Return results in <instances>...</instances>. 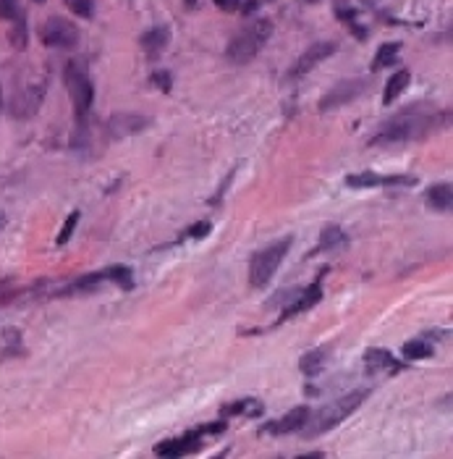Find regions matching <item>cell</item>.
<instances>
[{
  "label": "cell",
  "instance_id": "cell-9",
  "mask_svg": "<svg viewBox=\"0 0 453 459\" xmlns=\"http://www.w3.org/2000/svg\"><path fill=\"white\" fill-rule=\"evenodd\" d=\"M367 92V82L365 79H343L338 82L336 87L330 89L325 97L320 100V110L328 113V110H336V108H343V105L354 103L359 95Z\"/></svg>",
  "mask_w": 453,
  "mask_h": 459
},
{
  "label": "cell",
  "instance_id": "cell-17",
  "mask_svg": "<svg viewBox=\"0 0 453 459\" xmlns=\"http://www.w3.org/2000/svg\"><path fill=\"white\" fill-rule=\"evenodd\" d=\"M424 202H427V208L438 210V213H448L453 205V187L448 181H445V184H432V187H427Z\"/></svg>",
  "mask_w": 453,
  "mask_h": 459
},
{
  "label": "cell",
  "instance_id": "cell-19",
  "mask_svg": "<svg viewBox=\"0 0 453 459\" xmlns=\"http://www.w3.org/2000/svg\"><path fill=\"white\" fill-rule=\"evenodd\" d=\"M328 346H320V349H309L307 355H302L299 360V370L309 375V378H315V375H320L322 368H325V362H328Z\"/></svg>",
  "mask_w": 453,
  "mask_h": 459
},
{
  "label": "cell",
  "instance_id": "cell-33",
  "mask_svg": "<svg viewBox=\"0 0 453 459\" xmlns=\"http://www.w3.org/2000/svg\"><path fill=\"white\" fill-rule=\"evenodd\" d=\"M215 5H218L220 11H238L241 8V0H215Z\"/></svg>",
  "mask_w": 453,
  "mask_h": 459
},
{
  "label": "cell",
  "instance_id": "cell-35",
  "mask_svg": "<svg viewBox=\"0 0 453 459\" xmlns=\"http://www.w3.org/2000/svg\"><path fill=\"white\" fill-rule=\"evenodd\" d=\"M3 226H5V213L0 210V228H3Z\"/></svg>",
  "mask_w": 453,
  "mask_h": 459
},
{
  "label": "cell",
  "instance_id": "cell-24",
  "mask_svg": "<svg viewBox=\"0 0 453 459\" xmlns=\"http://www.w3.org/2000/svg\"><path fill=\"white\" fill-rule=\"evenodd\" d=\"M398 53H401V45H398V43H385V45H380V50L375 53V60H372V71H380V69H388V66H393L395 58H398Z\"/></svg>",
  "mask_w": 453,
  "mask_h": 459
},
{
  "label": "cell",
  "instance_id": "cell-8",
  "mask_svg": "<svg viewBox=\"0 0 453 459\" xmlns=\"http://www.w3.org/2000/svg\"><path fill=\"white\" fill-rule=\"evenodd\" d=\"M149 123L152 121L142 116V113H113L108 123H105V137L108 139H126V137H136V134H142L149 129Z\"/></svg>",
  "mask_w": 453,
  "mask_h": 459
},
{
  "label": "cell",
  "instance_id": "cell-15",
  "mask_svg": "<svg viewBox=\"0 0 453 459\" xmlns=\"http://www.w3.org/2000/svg\"><path fill=\"white\" fill-rule=\"evenodd\" d=\"M320 299H322V286L315 281L312 286H307L304 292H299V294H296V299H293L291 305L283 310L280 320H289V318H296V315H302V312L312 310V307H315Z\"/></svg>",
  "mask_w": 453,
  "mask_h": 459
},
{
  "label": "cell",
  "instance_id": "cell-16",
  "mask_svg": "<svg viewBox=\"0 0 453 459\" xmlns=\"http://www.w3.org/2000/svg\"><path fill=\"white\" fill-rule=\"evenodd\" d=\"M346 247H349V237L341 226L330 223L320 231V239H317V250L320 252H343Z\"/></svg>",
  "mask_w": 453,
  "mask_h": 459
},
{
  "label": "cell",
  "instance_id": "cell-32",
  "mask_svg": "<svg viewBox=\"0 0 453 459\" xmlns=\"http://www.w3.org/2000/svg\"><path fill=\"white\" fill-rule=\"evenodd\" d=\"M152 82H155L162 92H171V74H168V71H155V74H152Z\"/></svg>",
  "mask_w": 453,
  "mask_h": 459
},
{
  "label": "cell",
  "instance_id": "cell-27",
  "mask_svg": "<svg viewBox=\"0 0 453 459\" xmlns=\"http://www.w3.org/2000/svg\"><path fill=\"white\" fill-rule=\"evenodd\" d=\"M76 223H79V210H73L71 215L66 218V223H63V228H60L58 239H56V244H58V247H63V244H66V242L73 237V228H76Z\"/></svg>",
  "mask_w": 453,
  "mask_h": 459
},
{
  "label": "cell",
  "instance_id": "cell-25",
  "mask_svg": "<svg viewBox=\"0 0 453 459\" xmlns=\"http://www.w3.org/2000/svg\"><path fill=\"white\" fill-rule=\"evenodd\" d=\"M401 355L406 357V360H430L432 357V346H430V341L419 336V339L406 341L401 346Z\"/></svg>",
  "mask_w": 453,
  "mask_h": 459
},
{
  "label": "cell",
  "instance_id": "cell-29",
  "mask_svg": "<svg viewBox=\"0 0 453 459\" xmlns=\"http://www.w3.org/2000/svg\"><path fill=\"white\" fill-rule=\"evenodd\" d=\"M19 16H21L19 0H0V19H3V21H14Z\"/></svg>",
  "mask_w": 453,
  "mask_h": 459
},
{
  "label": "cell",
  "instance_id": "cell-12",
  "mask_svg": "<svg viewBox=\"0 0 453 459\" xmlns=\"http://www.w3.org/2000/svg\"><path fill=\"white\" fill-rule=\"evenodd\" d=\"M417 178L414 176H380V174H372V171H365V174H351L346 176V187L351 189H372V187H414Z\"/></svg>",
  "mask_w": 453,
  "mask_h": 459
},
{
  "label": "cell",
  "instance_id": "cell-18",
  "mask_svg": "<svg viewBox=\"0 0 453 459\" xmlns=\"http://www.w3.org/2000/svg\"><path fill=\"white\" fill-rule=\"evenodd\" d=\"M142 47H145V53L149 56V58H158L162 50H165V45L171 43V30L168 27H152V30H147L145 34H142Z\"/></svg>",
  "mask_w": 453,
  "mask_h": 459
},
{
  "label": "cell",
  "instance_id": "cell-1",
  "mask_svg": "<svg viewBox=\"0 0 453 459\" xmlns=\"http://www.w3.org/2000/svg\"><path fill=\"white\" fill-rule=\"evenodd\" d=\"M443 119H448V113L445 116L430 113V110H424V108H419V105L414 103L411 108L401 110L398 116L385 121L380 129H378V134L369 139V148H378V145L380 148H385V145H404V142H411V139H422L432 129H438V123H443Z\"/></svg>",
  "mask_w": 453,
  "mask_h": 459
},
{
  "label": "cell",
  "instance_id": "cell-6",
  "mask_svg": "<svg viewBox=\"0 0 453 459\" xmlns=\"http://www.w3.org/2000/svg\"><path fill=\"white\" fill-rule=\"evenodd\" d=\"M45 92H47V84L40 82V79L16 89L14 95H11V100H8V113H11V119L16 121L32 119V116L40 110V105H42Z\"/></svg>",
  "mask_w": 453,
  "mask_h": 459
},
{
  "label": "cell",
  "instance_id": "cell-11",
  "mask_svg": "<svg viewBox=\"0 0 453 459\" xmlns=\"http://www.w3.org/2000/svg\"><path fill=\"white\" fill-rule=\"evenodd\" d=\"M202 449V430H189L178 438H168V441H160L155 446V454L158 457H186L191 451H199Z\"/></svg>",
  "mask_w": 453,
  "mask_h": 459
},
{
  "label": "cell",
  "instance_id": "cell-28",
  "mask_svg": "<svg viewBox=\"0 0 453 459\" xmlns=\"http://www.w3.org/2000/svg\"><path fill=\"white\" fill-rule=\"evenodd\" d=\"M66 5L76 16H82V19H92L95 16V3L92 0H66Z\"/></svg>",
  "mask_w": 453,
  "mask_h": 459
},
{
  "label": "cell",
  "instance_id": "cell-4",
  "mask_svg": "<svg viewBox=\"0 0 453 459\" xmlns=\"http://www.w3.org/2000/svg\"><path fill=\"white\" fill-rule=\"evenodd\" d=\"M270 34H273V24H270L267 19H254V21H249V24H244V27L231 37V43L225 47V58L231 60V63H236V66H244V63H249L254 56H260V50L267 45Z\"/></svg>",
  "mask_w": 453,
  "mask_h": 459
},
{
  "label": "cell",
  "instance_id": "cell-13",
  "mask_svg": "<svg viewBox=\"0 0 453 459\" xmlns=\"http://www.w3.org/2000/svg\"><path fill=\"white\" fill-rule=\"evenodd\" d=\"M309 420V410L307 407H296L291 412L280 417V420H273V423H265L262 433H270V436H286V433H296L307 425Z\"/></svg>",
  "mask_w": 453,
  "mask_h": 459
},
{
  "label": "cell",
  "instance_id": "cell-23",
  "mask_svg": "<svg viewBox=\"0 0 453 459\" xmlns=\"http://www.w3.org/2000/svg\"><path fill=\"white\" fill-rule=\"evenodd\" d=\"M105 273V281L116 283L118 289H123V292H129V289H134V276L132 270L126 266H110V268H103Z\"/></svg>",
  "mask_w": 453,
  "mask_h": 459
},
{
  "label": "cell",
  "instance_id": "cell-20",
  "mask_svg": "<svg viewBox=\"0 0 453 459\" xmlns=\"http://www.w3.org/2000/svg\"><path fill=\"white\" fill-rule=\"evenodd\" d=\"M409 82H411V74L406 71V69L395 71V74L388 79V84H385V92H382V103H385V105L395 103V100H398V97L406 92Z\"/></svg>",
  "mask_w": 453,
  "mask_h": 459
},
{
  "label": "cell",
  "instance_id": "cell-2",
  "mask_svg": "<svg viewBox=\"0 0 453 459\" xmlns=\"http://www.w3.org/2000/svg\"><path fill=\"white\" fill-rule=\"evenodd\" d=\"M367 397H369V391H367V388H359V391H351V394H346V397H341V399H333L330 404H325V407L317 410L315 415L309 412L307 425L302 428L304 430V436H307V438H315V436H322V433L333 430L349 415H354V412L365 404Z\"/></svg>",
  "mask_w": 453,
  "mask_h": 459
},
{
  "label": "cell",
  "instance_id": "cell-22",
  "mask_svg": "<svg viewBox=\"0 0 453 459\" xmlns=\"http://www.w3.org/2000/svg\"><path fill=\"white\" fill-rule=\"evenodd\" d=\"M262 415V404H257L254 399H238L234 404H225L223 410H220V417L225 420V417H236V415Z\"/></svg>",
  "mask_w": 453,
  "mask_h": 459
},
{
  "label": "cell",
  "instance_id": "cell-3",
  "mask_svg": "<svg viewBox=\"0 0 453 459\" xmlns=\"http://www.w3.org/2000/svg\"><path fill=\"white\" fill-rule=\"evenodd\" d=\"M63 82H66V89H69V95H71L76 126L84 129L89 119V110H92V103H95V84H92V79H89L87 63L82 58L69 60L66 69H63Z\"/></svg>",
  "mask_w": 453,
  "mask_h": 459
},
{
  "label": "cell",
  "instance_id": "cell-14",
  "mask_svg": "<svg viewBox=\"0 0 453 459\" xmlns=\"http://www.w3.org/2000/svg\"><path fill=\"white\" fill-rule=\"evenodd\" d=\"M365 368H367V373H372V375H382V373L393 375V373L404 370V362H398L388 349H367Z\"/></svg>",
  "mask_w": 453,
  "mask_h": 459
},
{
  "label": "cell",
  "instance_id": "cell-26",
  "mask_svg": "<svg viewBox=\"0 0 453 459\" xmlns=\"http://www.w3.org/2000/svg\"><path fill=\"white\" fill-rule=\"evenodd\" d=\"M8 40H11V45H14L16 50H24V47H27V21H24V16L14 19V27H11Z\"/></svg>",
  "mask_w": 453,
  "mask_h": 459
},
{
  "label": "cell",
  "instance_id": "cell-31",
  "mask_svg": "<svg viewBox=\"0 0 453 459\" xmlns=\"http://www.w3.org/2000/svg\"><path fill=\"white\" fill-rule=\"evenodd\" d=\"M21 294L19 289H16V283L11 279H5V281H0V305H5V302H11L16 296Z\"/></svg>",
  "mask_w": 453,
  "mask_h": 459
},
{
  "label": "cell",
  "instance_id": "cell-5",
  "mask_svg": "<svg viewBox=\"0 0 453 459\" xmlns=\"http://www.w3.org/2000/svg\"><path fill=\"white\" fill-rule=\"evenodd\" d=\"M291 237H283L252 255V260H249V283L254 289H265L270 283V279L276 276V270H278L280 263L286 260L289 250H291Z\"/></svg>",
  "mask_w": 453,
  "mask_h": 459
},
{
  "label": "cell",
  "instance_id": "cell-34",
  "mask_svg": "<svg viewBox=\"0 0 453 459\" xmlns=\"http://www.w3.org/2000/svg\"><path fill=\"white\" fill-rule=\"evenodd\" d=\"M254 8H257V0H249V3L244 5V8H241V11H244V14H252Z\"/></svg>",
  "mask_w": 453,
  "mask_h": 459
},
{
  "label": "cell",
  "instance_id": "cell-10",
  "mask_svg": "<svg viewBox=\"0 0 453 459\" xmlns=\"http://www.w3.org/2000/svg\"><path fill=\"white\" fill-rule=\"evenodd\" d=\"M336 50H338V45L330 43V40H322V43L309 45L307 50H304L299 58L293 60L291 71H289V79H299V76L309 74L315 66H320L322 60H328L330 56H333V53H336Z\"/></svg>",
  "mask_w": 453,
  "mask_h": 459
},
{
  "label": "cell",
  "instance_id": "cell-21",
  "mask_svg": "<svg viewBox=\"0 0 453 459\" xmlns=\"http://www.w3.org/2000/svg\"><path fill=\"white\" fill-rule=\"evenodd\" d=\"M24 349V339L19 328H3L0 333V357H19Z\"/></svg>",
  "mask_w": 453,
  "mask_h": 459
},
{
  "label": "cell",
  "instance_id": "cell-7",
  "mask_svg": "<svg viewBox=\"0 0 453 459\" xmlns=\"http://www.w3.org/2000/svg\"><path fill=\"white\" fill-rule=\"evenodd\" d=\"M40 40L47 47H58V50H66V47H76L79 45V30L76 24L60 19V16H53L47 19L42 27H40Z\"/></svg>",
  "mask_w": 453,
  "mask_h": 459
},
{
  "label": "cell",
  "instance_id": "cell-30",
  "mask_svg": "<svg viewBox=\"0 0 453 459\" xmlns=\"http://www.w3.org/2000/svg\"><path fill=\"white\" fill-rule=\"evenodd\" d=\"M210 231H212V223H210V221H199V223H194V226H189V228H186L184 239H205Z\"/></svg>",
  "mask_w": 453,
  "mask_h": 459
}]
</instances>
